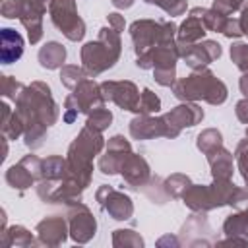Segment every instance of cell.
I'll return each mask as SVG.
<instances>
[{"label":"cell","mask_w":248,"mask_h":248,"mask_svg":"<svg viewBox=\"0 0 248 248\" xmlns=\"http://www.w3.org/2000/svg\"><path fill=\"white\" fill-rule=\"evenodd\" d=\"M120 56V37L112 27H103L99 39L85 43L81 48V62L87 76H97L107 68H112Z\"/></svg>","instance_id":"obj_1"},{"label":"cell","mask_w":248,"mask_h":248,"mask_svg":"<svg viewBox=\"0 0 248 248\" xmlns=\"http://www.w3.org/2000/svg\"><path fill=\"white\" fill-rule=\"evenodd\" d=\"M172 91L182 101H198L203 99L211 105H221L227 99V87L221 79H217L209 70H196L188 78L178 79L172 85Z\"/></svg>","instance_id":"obj_2"},{"label":"cell","mask_w":248,"mask_h":248,"mask_svg":"<svg viewBox=\"0 0 248 248\" xmlns=\"http://www.w3.org/2000/svg\"><path fill=\"white\" fill-rule=\"evenodd\" d=\"M50 19L52 23L70 39V41H81L85 35V23L76 12L74 0H50L48 4Z\"/></svg>","instance_id":"obj_3"},{"label":"cell","mask_w":248,"mask_h":248,"mask_svg":"<svg viewBox=\"0 0 248 248\" xmlns=\"http://www.w3.org/2000/svg\"><path fill=\"white\" fill-rule=\"evenodd\" d=\"M130 35L134 41V50L138 56L145 54L153 46L161 45L163 37V21H153V19H140L130 25Z\"/></svg>","instance_id":"obj_4"},{"label":"cell","mask_w":248,"mask_h":248,"mask_svg":"<svg viewBox=\"0 0 248 248\" xmlns=\"http://www.w3.org/2000/svg\"><path fill=\"white\" fill-rule=\"evenodd\" d=\"M178 46V54L186 60V64L192 70H202L203 66H207L209 62L217 60L221 56V45L215 41H203V43H176Z\"/></svg>","instance_id":"obj_5"},{"label":"cell","mask_w":248,"mask_h":248,"mask_svg":"<svg viewBox=\"0 0 248 248\" xmlns=\"http://www.w3.org/2000/svg\"><path fill=\"white\" fill-rule=\"evenodd\" d=\"M99 87H101V95L105 101H112L124 110L138 112L141 93L132 81H103Z\"/></svg>","instance_id":"obj_6"},{"label":"cell","mask_w":248,"mask_h":248,"mask_svg":"<svg viewBox=\"0 0 248 248\" xmlns=\"http://www.w3.org/2000/svg\"><path fill=\"white\" fill-rule=\"evenodd\" d=\"M97 202L101 203L103 209L108 211V215L116 221H126L132 217L134 213V205L132 200L128 196H124L122 192H116L110 186H101L97 190Z\"/></svg>","instance_id":"obj_7"},{"label":"cell","mask_w":248,"mask_h":248,"mask_svg":"<svg viewBox=\"0 0 248 248\" xmlns=\"http://www.w3.org/2000/svg\"><path fill=\"white\" fill-rule=\"evenodd\" d=\"M68 217H70V234H72V238L76 242L83 244L95 234V229H97L95 217L91 215L89 207L83 205L81 202L72 203Z\"/></svg>","instance_id":"obj_8"},{"label":"cell","mask_w":248,"mask_h":248,"mask_svg":"<svg viewBox=\"0 0 248 248\" xmlns=\"http://www.w3.org/2000/svg\"><path fill=\"white\" fill-rule=\"evenodd\" d=\"M163 118L169 126V138H176L184 126H196L203 118V110L194 103H184L174 107Z\"/></svg>","instance_id":"obj_9"},{"label":"cell","mask_w":248,"mask_h":248,"mask_svg":"<svg viewBox=\"0 0 248 248\" xmlns=\"http://www.w3.org/2000/svg\"><path fill=\"white\" fill-rule=\"evenodd\" d=\"M132 153V145L128 140H124L122 136H114L108 140L107 143V153L101 155L99 159V169L105 174H114L122 169L126 157Z\"/></svg>","instance_id":"obj_10"},{"label":"cell","mask_w":248,"mask_h":248,"mask_svg":"<svg viewBox=\"0 0 248 248\" xmlns=\"http://www.w3.org/2000/svg\"><path fill=\"white\" fill-rule=\"evenodd\" d=\"M130 134L136 140H151L157 136H167L169 138V126L165 118H153L149 114H140L130 122Z\"/></svg>","instance_id":"obj_11"},{"label":"cell","mask_w":248,"mask_h":248,"mask_svg":"<svg viewBox=\"0 0 248 248\" xmlns=\"http://www.w3.org/2000/svg\"><path fill=\"white\" fill-rule=\"evenodd\" d=\"M120 172L130 188H143L149 180V165L143 157H140L136 153H130L126 157Z\"/></svg>","instance_id":"obj_12"},{"label":"cell","mask_w":248,"mask_h":248,"mask_svg":"<svg viewBox=\"0 0 248 248\" xmlns=\"http://www.w3.org/2000/svg\"><path fill=\"white\" fill-rule=\"evenodd\" d=\"M223 231L229 236L223 244H248V209H238V213L229 215L223 223Z\"/></svg>","instance_id":"obj_13"},{"label":"cell","mask_w":248,"mask_h":248,"mask_svg":"<svg viewBox=\"0 0 248 248\" xmlns=\"http://www.w3.org/2000/svg\"><path fill=\"white\" fill-rule=\"evenodd\" d=\"M74 97L78 99L79 108H81V112H85V114H89V112L101 108L103 103H105V99H103V95H101V87H99L95 81H91V79H83V81L74 89Z\"/></svg>","instance_id":"obj_14"},{"label":"cell","mask_w":248,"mask_h":248,"mask_svg":"<svg viewBox=\"0 0 248 248\" xmlns=\"http://www.w3.org/2000/svg\"><path fill=\"white\" fill-rule=\"evenodd\" d=\"M37 232H39V238L43 244L46 246H58L66 240V221L58 215H52V217H46L43 219L39 225H37Z\"/></svg>","instance_id":"obj_15"},{"label":"cell","mask_w":248,"mask_h":248,"mask_svg":"<svg viewBox=\"0 0 248 248\" xmlns=\"http://www.w3.org/2000/svg\"><path fill=\"white\" fill-rule=\"evenodd\" d=\"M202 10H203V8H194V10L190 12V16L184 19V23L178 27V31H176L178 43L190 45V43L200 41V39L207 33V29H205V25H203V21H202Z\"/></svg>","instance_id":"obj_16"},{"label":"cell","mask_w":248,"mask_h":248,"mask_svg":"<svg viewBox=\"0 0 248 248\" xmlns=\"http://www.w3.org/2000/svg\"><path fill=\"white\" fill-rule=\"evenodd\" d=\"M0 56H2V64H12L16 60H19V56L23 54V39L16 29L4 27L0 31Z\"/></svg>","instance_id":"obj_17"},{"label":"cell","mask_w":248,"mask_h":248,"mask_svg":"<svg viewBox=\"0 0 248 248\" xmlns=\"http://www.w3.org/2000/svg\"><path fill=\"white\" fill-rule=\"evenodd\" d=\"M207 161L211 167V174L215 180H231L232 176V155L221 145L207 153Z\"/></svg>","instance_id":"obj_18"},{"label":"cell","mask_w":248,"mask_h":248,"mask_svg":"<svg viewBox=\"0 0 248 248\" xmlns=\"http://www.w3.org/2000/svg\"><path fill=\"white\" fill-rule=\"evenodd\" d=\"M66 60V48L56 43V41H50L46 43L41 50H39V62L43 68L46 70H54V68H60Z\"/></svg>","instance_id":"obj_19"},{"label":"cell","mask_w":248,"mask_h":248,"mask_svg":"<svg viewBox=\"0 0 248 248\" xmlns=\"http://www.w3.org/2000/svg\"><path fill=\"white\" fill-rule=\"evenodd\" d=\"M6 180H8L10 186L19 188V190H25V188H29V186L33 184L35 176H33V172L19 161L17 165L10 167V170L6 172Z\"/></svg>","instance_id":"obj_20"},{"label":"cell","mask_w":248,"mask_h":248,"mask_svg":"<svg viewBox=\"0 0 248 248\" xmlns=\"http://www.w3.org/2000/svg\"><path fill=\"white\" fill-rule=\"evenodd\" d=\"M66 169H68V161L52 155L43 161V178L45 180H62L66 176Z\"/></svg>","instance_id":"obj_21"},{"label":"cell","mask_w":248,"mask_h":248,"mask_svg":"<svg viewBox=\"0 0 248 248\" xmlns=\"http://www.w3.org/2000/svg\"><path fill=\"white\" fill-rule=\"evenodd\" d=\"M221 145H223V136H221V132L215 130V128L203 130V132L198 136V149H200L202 153H205V155H207L209 151L221 147Z\"/></svg>","instance_id":"obj_22"},{"label":"cell","mask_w":248,"mask_h":248,"mask_svg":"<svg viewBox=\"0 0 248 248\" xmlns=\"http://www.w3.org/2000/svg\"><path fill=\"white\" fill-rule=\"evenodd\" d=\"M190 186H192V182L186 174H172L165 180V194L170 198H182Z\"/></svg>","instance_id":"obj_23"},{"label":"cell","mask_w":248,"mask_h":248,"mask_svg":"<svg viewBox=\"0 0 248 248\" xmlns=\"http://www.w3.org/2000/svg\"><path fill=\"white\" fill-rule=\"evenodd\" d=\"M85 78H87L85 70L79 68V66H74V64L62 66V70H60V79H62V83H64L68 89H76Z\"/></svg>","instance_id":"obj_24"},{"label":"cell","mask_w":248,"mask_h":248,"mask_svg":"<svg viewBox=\"0 0 248 248\" xmlns=\"http://www.w3.org/2000/svg\"><path fill=\"white\" fill-rule=\"evenodd\" d=\"M110 122H112V112L108 108L101 107V108H97V110H93V112L87 114L85 126H89V128H93L97 132H103V130H107L110 126Z\"/></svg>","instance_id":"obj_25"},{"label":"cell","mask_w":248,"mask_h":248,"mask_svg":"<svg viewBox=\"0 0 248 248\" xmlns=\"http://www.w3.org/2000/svg\"><path fill=\"white\" fill-rule=\"evenodd\" d=\"M161 108V99L151 91V89H143L140 95V105H138V112L140 114H153L159 112Z\"/></svg>","instance_id":"obj_26"},{"label":"cell","mask_w":248,"mask_h":248,"mask_svg":"<svg viewBox=\"0 0 248 248\" xmlns=\"http://www.w3.org/2000/svg\"><path fill=\"white\" fill-rule=\"evenodd\" d=\"M112 244L114 246H122V244H132V246H143V240L140 234H136L134 231H126V229H118L112 234Z\"/></svg>","instance_id":"obj_27"},{"label":"cell","mask_w":248,"mask_h":248,"mask_svg":"<svg viewBox=\"0 0 248 248\" xmlns=\"http://www.w3.org/2000/svg\"><path fill=\"white\" fill-rule=\"evenodd\" d=\"M231 58L242 72H248V45H244V43L232 45L231 46Z\"/></svg>","instance_id":"obj_28"},{"label":"cell","mask_w":248,"mask_h":248,"mask_svg":"<svg viewBox=\"0 0 248 248\" xmlns=\"http://www.w3.org/2000/svg\"><path fill=\"white\" fill-rule=\"evenodd\" d=\"M23 89H25V85L17 83V81L12 79L10 76H4V78H2V93H4V97L17 101V97L23 93Z\"/></svg>","instance_id":"obj_29"},{"label":"cell","mask_w":248,"mask_h":248,"mask_svg":"<svg viewBox=\"0 0 248 248\" xmlns=\"http://www.w3.org/2000/svg\"><path fill=\"white\" fill-rule=\"evenodd\" d=\"M6 234H8V236H12V240L8 242V246H12V244H19V246L33 244L31 232H27L23 227H12L10 231H6Z\"/></svg>","instance_id":"obj_30"},{"label":"cell","mask_w":248,"mask_h":248,"mask_svg":"<svg viewBox=\"0 0 248 248\" xmlns=\"http://www.w3.org/2000/svg\"><path fill=\"white\" fill-rule=\"evenodd\" d=\"M78 112H81V108H79V103H78V99L74 97V93L72 95H68L66 97V101H64V122H74L76 118H78Z\"/></svg>","instance_id":"obj_31"},{"label":"cell","mask_w":248,"mask_h":248,"mask_svg":"<svg viewBox=\"0 0 248 248\" xmlns=\"http://www.w3.org/2000/svg\"><path fill=\"white\" fill-rule=\"evenodd\" d=\"M244 2H246V0H215V2H213V10H217V12L225 14V16H229V14L236 12L238 8H242Z\"/></svg>","instance_id":"obj_32"},{"label":"cell","mask_w":248,"mask_h":248,"mask_svg":"<svg viewBox=\"0 0 248 248\" xmlns=\"http://www.w3.org/2000/svg\"><path fill=\"white\" fill-rule=\"evenodd\" d=\"M153 74H155V81L159 85H172L174 83V68H153Z\"/></svg>","instance_id":"obj_33"},{"label":"cell","mask_w":248,"mask_h":248,"mask_svg":"<svg viewBox=\"0 0 248 248\" xmlns=\"http://www.w3.org/2000/svg\"><path fill=\"white\" fill-rule=\"evenodd\" d=\"M21 8H23L21 0H6L2 4V16L10 17V19H16V17L21 16Z\"/></svg>","instance_id":"obj_34"},{"label":"cell","mask_w":248,"mask_h":248,"mask_svg":"<svg viewBox=\"0 0 248 248\" xmlns=\"http://www.w3.org/2000/svg\"><path fill=\"white\" fill-rule=\"evenodd\" d=\"M223 35H227V37H240V35H244V33H242V27H240V19L229 17L227 23H225Z\"/></svg>","instance_id":"obj_35"},{"label":"cell","mask_w":248,"mask_h":248,"mask_svg":"<svg viewBox=\"0 0 248 248\" xmlns=\"http://www.w3.org/2000/svg\"><path fill=\"white\" fill-rule=\"evenodd\" d=\"M234 112H236V118H238L242 124H248V99L238 101Z\"/></svg>","instance_id":"obj_36"},{"label":"cell","mask_w":248,"mask_h":248,"mask_svg":"<svg viewBox=\"0 0 248 248\" xmlns=\"http://www.w3.org/2000/svg\"><path fill=\"white\" fill-rule=\"evenodd\" d=\"M107 19H108V27H112L114 31H124V17L120 16V14H108L107 16Z\"/></svg>","instance_id":"obj_37"},{"label":"cell","mask_w":248,"mask_h":248,"mask_svg":"<svg viewBox=\"0 0 248 248\" xmlns=\"http://www.w3.org/2000/svg\"><path fill=\"white\" fill-rule=\"evenodd\" d=\"M240 19V27H242V33L248 35V6L242 10V16L238 17Z\"/></svg>","instance_id":"obj_38"},{"label":"cell","mask_w":248,"mask_h":248,"mask_svg":"<svg viewBox=\"0 0 248 248\" xmlns=\"http://www.w3.org/2000/svg\"><path fill=\"white\" fill-rule=\"evenodd\" d=\"M240 91H242L244 97L248 99V72H244V76L240 78Z\"/></svg>","instance_id":"obj_39"},{"label":"cell","mask_w":248,"mask_h":248,"mask_svg":"<svg viewBox=\"0 0 248 248\" xmlns=\"http://www.w3.org/2000/svg\"><path fill=\"white\" fill-rule=\"evenodd\" d=\"M112 4L116 8H130L134 4V0H112Z\"/></svg>","instance_id":"obj_40"},{"label":"cell","mask_w":248,"mask_h":248,"mask_svg":"<svg viewBox=\"0 0 248 248\" xmlns=\"http://www.w3.org/2000/svg\"><path fill=\"white\" fill-rule=\"evenodd\" d=\"M246 209H248V207H246Z\"/></svg>","instance_id":"obj_41"}]
</instances>
